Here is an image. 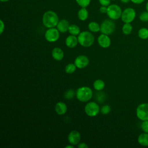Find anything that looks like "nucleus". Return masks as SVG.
Masks as SVG:
<instances>
[{
  "label": "nucleus",
  "mask_w": 148,
  "mask_h": 148,
  "mask_svg": "<svg viewBox=\"0 0 148 148\" xmlns=\"http://www.w3.org/2000/svg\"><path fill=\"white\" fill-rule=\"evenodd\" d=\"M136 12L134 9L127 8L122 12L121 18L124 23H131L134 20Z\"/></svg>",
  "instance_id": "nucleus-7"
},
{
  "label": "nucleus",
  "mask_w": 148,
  "mask_h": 148,
  "mask_svg": "<svg viewBox=\"0 0 148 148\" xmlns=\"http://www.w3.org/2000/svg\"><path fill=\"white\" fill-rule=\"evenodd\" d=\"M88 28V29L92 32H97L100 31V25L95 21H91L89 23Z\"/></svg>",
  "instance_id": "nucleus-20"
},
{
  "label": "nucleus",
  "mask_w": 148,
  "mask_h": 148,
  "mask_svg": "<svg viewBox=\"0 0 148 148\" xmlns=\"http://www.w3.org/2000/svg\"><path fill=\"white\" fill-rule=\"evenodd\" d=\"M108 10V6H101L99 8V12L101 13H106Z\"/></svg>",
  "instance_id": "nucleus-32"
},
{
  "label": "nucleus",
  "mask_w": 148,
  "mask_h": 148,
  "mask_svg": "<svg viewBox=\"0 0 148 148\" xmlns=\"http://www.w3.org/2000/svg\"><path fill=\"white\" fill-rule=\"evenodd\" d=\"M65 45L66 46L69 48H74L75 47L78 42V39L77 37H76L75 35H69L67 36V38L65 39Z\"/></svg>",
  "instance_id": "nucleus-15"
},
{
  "label": "nucleus",
  "mask_w": 148,
  "mask_h": 148,
  "mask_svg": "<svg viewBox=\"0 0 148 148\" xmlns=\"http://www.w3.org/2000/svg\"><path fill=\"white\" fill-rule=\"evenodd\" d=\"M122 12L121 8L118 5L111 4L108 6L106 14L110 19L116 20L121 18Z\"/></svg>",
  "instance_id": "nucleus-4"
},
{
  "label": "nucleus",
  "mask_w": 148,
  "mask_h": 148,
  "mask_svg": "<svg viewBox=\"0 0 148 148\" xmlns=\"http://www.w3.org/2000/svg\"><path fill=\"white\" fill-rule=\"evenodd\" d=\"M59 18L58 15L56 12L52 10L45 12L42 16L43 24L47 28L56 27Z\"/></svg>",
  "instance_id": "nucleus-1"
},
{
  "label": "nucleus",
  "mask_w": 148,
  "mask_h": 148,
  "mask_svg": "<svg viewBox=\"0 0 148 148\" xmlns=\"http://www.w3.org/2000/svg\"><path fill=\"white\" fill-rule=\"evenodd\" d=\"M136 114L137 117L142 120H148V103H143L138 105L136 108Z\"/></svg>",
  "instance_id": "nucleus-8"
},
{
  "label": "nucleus",
  "mask_w": 148,
  "mask_h": 148,
  "mask_svg": "<svg viewBox=\"0 0 148 148\" xmlns=\"http://www.w3.org/2000/svg\"><path fill=\"white\" fill-rule=\"evenodd\" d=\"M98 43L102 48H108L111 45V40L108 35L102 34L98 38Z\"/></svg>",
  "instance_id": "nucleus-12"
},
{
  "label": "nucleus",
  "mask_w": 148,
  "mask_h": 148,
  "mask_svg": "<svg viewBox=\"0 0 148 148\" xmlns=\"http://www.w3.org/2000/svg\"><path fill=\"white\" fill-rule=\"evenodd\" d=\"M74 64L77 68L83 69L88 66L89 64V59L84 55H80L75 58Z\"/></svg>",
  "instance_id": "nucleus-10"
},
{
  "label": "nucleus",
  "mask_w": 148,
  "mask_h": 148,
  "mask_svg": "<svg viewBox=\"0 0 148 148\" xmlns=\"http://www.w3.org/2000/svg\"><path fill=\"white\" fill-rule=\"evenodd\" d=\"M76 2L81 8H87L90 5L91 0H76Z\"/></svg>",
  "instance_id": "nucleus-26"
},
{
  "label": "nucleus",
  "mask_w": 148,
  "mask_h": 148,
  "mask_svg": "<svg viewBox=\"0 0 148 148\" xmlns=\"http://www.w3.org/2000/svg\"><path fill=\"white\" fill-rule=\"evenodd\" d=\"M138 36L140 39H146L148 38V29L142 28L138 31Z\"/></svg>",
  "instance_id": "nucleus-24"
},
{
  "label": "nucleus",
  "mask_w": 148,
  "mask_h": 148,
  "mask_svg": "<svg viewBox=\"0 0 148 148\" xmlns=\"http://www.w3.org/2000/svg\"><path fill=\"white\" fill-rule=\"evenodd\" d=\"M99 111V106L95 102H89L84 107V112L89 117H95Z\"/></svg>",
  "instance_id": "nucleus-6"
},
{
  "label": "nucleus",
  "mask_w": 148,
  "mask_h": 148,
  "mask_svg": "<svg viewBox=\"0 0 148 148\" xmlns=\"http://www.w3.org/2000/svg\"><path fill=\"white\" fill-rule=\"evenodd\" d=\"M69 26L70 25L68 20L65 19H62L61 20H59L56 27L60 32L65 33L66 31H68Z\"/></svg>",
  "instance_id": "nucleus-14"
},
{
  "label": "nucleus",
  "mask_w": 148,
  "mask_h": 148,
  "mask_svg": "<svg viewBox=\"0 0 148 148\" xmlns=\"http://www.w3.org/2000/svg\"><path fill=\"white\" fill-rule=\"evenodd\" d=\"M105 86V82L101 79H97L93 83V87L97 91H102Z\"/></svg>",
  "instance_id": "nucleus-19"
},
{
  "label": "nucleus",
  "mask_w": 148,
  "mask_h": 148,
  "mask_svg": "<svg viewBox=\"0 0 148 148\" xmlns=\"http://www.w3.org/2000/svg\"><path fill=\"white\" fill-rule=\"evenodd\" d=\"M1 2H7V1H9V0H0Z\"/></svg>",
  "instance_id": "nucleus-39"
},
{
  "label": "nucleus",
  "mask_w": 148,
  "mask_h": 148,
  "mask_svg": "<svg viewBox=\"0 0 148 148\" xmlns=\"http://www.w3.org/2000/svg\"><path fill=\"white\" fill-rule=\"evenodd\" d=\"M0 23H1V28H0V34H2L5 29V24L3 22L2 20H0Z\"/></svg>",
  "instance_id": "nucleus-33"
},
{
  "label": "nucleus",
  "mask_w": 148,
  "mask_h": 148,
  "mask_svg": "<svg viewBox=\"0 0 148 148\" xmlns=\"http://www.w3.org/2000/svg\"><path fill=\"white\" fill-rule=\"evenodd\" d=\"M120 1H121L122 3H127L129 2L130 1H131V0H120Z\"/></svg>",
  "instance_id": "nucleus-36"
},
{
  "label": "nucleus",
  "mask_w": 148,
  "mask_h": 148,
  "mask_svg": "<svg viewBox=\"0 0 148 148\" xmlns=\"http://www.w3.org/2000/svg\"><path fill=\"white\" fill-rule=\"evenodd\" d=\"M138 142L140 145L148 146V133L145 132L140 134L138 138Z\"/></svg>",
  "instance_id": "nucleus-17"
},
{
  "label": "nucleus",
  "mask_w": 148,
  "mask_h": 148,
  "mask_svg": "<svg viewBox=\"0 0 148 148\" xmlns=\"http://www.w3.org/2000/svg\"><path fill=\"white\" fill-rule=\"evenodd\" d=\"M88 147V146L86 143H84V142L79 143L77 145V147L78 148H87Z\"/></svg>",
  "instance_id": "nucleus-34"
},
{
  "label": "nucleus",
  "mask_w": 148,
  "mask_h": 148,
  "mask_svg": "<svg viewBox=\"0 0 148 148\" xmlns=\"http://www.w3.org/2000/svg\"><path fill=\"white\" fill-rule=\"evenodd\" d=\"M55 111L58 115H64L67 112V106L63 102H58L55 106Z\"/></svg>",
  "instance_id": "nucleus-16"
},
{
  "label": "nucleus",
  "mask_w": 148,
  "mask_h": 148,
  "mask_svg": "<svg viewBox=\"0 0 148 148\" xmlns=\"http://www.w3.org/2000/svg\"><path fill=\"white\" fill-rule=\"evenodd\" d=\"M75 92L73 90L69 89L66 90L64 93V98L66 99H71L75 96Z\"/></svg>",
  "instance_id": "nucleus-25"
},
{
  "label": "nucleus",
  "mask_w": 148,
  "mask_h": 148,
  "mask_svg": "<svg viewBox=\"0 0 148 148\" xmlns=\"http://www.w3.org/2000/svg\"><path fill=\"white\" fill-rule=\"evenodd\" d=\"M76 97L80 102H87L92 97V91L89 87H80L76 92Z\"/></svg>",
  "instance_id": "nucleus-3"
},
{
  "label": "nucleus",
  "mask_w": 148,
  "mask_h": 148,
  "mask_svg": "<svg viewBox=\"0 0 148 148\" xmlns=\"http://www.w3.org/2000/svg\"><path fill=\"white\" fill-rule=\"evenodd\" d=\"M78 18L81 21H85L88 17V12L86 8H81L77 12Z\"/></svg>",
  "instance_id": "nucleus-18"
},
{
  "label": "nucleus",
  "mask_w": 148,
  "mask_h": 148,
  "mask_svg": "<svg viewBox=\"0 0 148 148\" xmlns=\"http://www.w3.org/2000/svg\"><path fill=\"white\" fill-rule=\"evenodd\" d=\"M103 92H99L98 94H97V100H98L99 102H102L105 98V95L103 93Z\"/></svg>",
  "instance_id": "nucleus-30"
},
{
  "label": "nucleus",
  "mask_w": 148,
  "mask_h": 148,
  "mask_svg": "<svg viewBox=\"0 0 148 148\" xmlns=\"http://www.w3.org/2000/svg\"><path fill=\"white\" fill-rule=\"evenodd\" d=\"M115 23L112 19L105 20L100 25V31L101 33L108 35L112 34L115 30Z\"/></svg>",
  "instance_id": "nucleus-5"
},
{
  "label": "nucleus",
  "mask_w": 148,
  "mask_h": 148,
  "mask_svg": "<svg viewBox=\"0 0 148 148\" xmlns=\"http://www.w3.org/2000/svg\"><path fill=\"white\" fill-rule=\"evenodd\" d=\"M131 1L135 4L139 5L145 1V0H131Z\"/></svg>",
  "instance_id": "nucleus-35"
},
{
  "label": "nucleus",
  "mask_w": 148,
  "mask_h": 148,
  "mask_svg": "<svg viewBox=\"0 0 148 148\" xmlns=\"http://www.w3.org/2000/svg\"><path fill=\"white\" fill-rule=\"evenodd\" d=\"M73 146H74V145H68V146H65V147H66V148H72V147H73Z\"/></svg>",
  "instance_id": "nucleus-37"
},
{
  "label": "nucleus",
  "mask_w": 148,
  "mask_h": 148,
  "mask_svg": "<svg viewBox=\"0 0 148 148\" xmlns=\"http://www.w3.org/2000/svg\"><path fill=\"white\" fill-rule=\"evenodd\" d=\"M142 123L141 124V128L144 132L148 133V120L142 121Z\"/></svg>",
  "instance_id": "nucleus-29"
},
{
  "label": "nucleus",
  "mask_w": 148,
  "mask_h": 148,
  "mask_svg": "<svg viewBox=\"0 0 148 148\" xmlns=\"http://www.w3.org/2000/svg\"><path fill=\"white\" fill-rule=\"evenodd\" d=\"M146 10L148 12V1L147 2V3H146Z\"/></svg>",
  "instance_id": "nucleus-38"
},
{
  "label": "nucleus",
  "mask_w": 148,
  "mask_h": 148,
  "mask_svg": "<svg viewBox=\"0 0 148 148\" xmlns=\"http://www.w3.org/2000/svg\"><path fill=\"white\" fill-rule=\"evenodd\" d=\"M112 1H115V0H112Z\"/></svg>",
  "instance_id": "nucleus-40"
},
{
  "label": "nucleus",
  "mask_w": 148,
  "mask_h": 148,
  "mask_svg": "<svg viewBox=\"0 0 148 148\" xmlns=\"http://www.w3.org/2000/svg\"><path fill=\"white\" fill-rule=\"evenodd\" d=\"M79 43L83 47H88L92 45L95 38L92 34L89 31H84L80 32L77 36Z\"/></svg>",
  "instance_id": "nucleus-2"
},
{
  "label": "nucleus",
  "mask_w": 148,
  "mask_h": 148,
  "mask_svg": "<svg viewBox=\"0 0 148 148\" xmlns=\"http://www.w3.org/2000/svg\"><path fill=\"white\" fill-rule=\"evenodd\" d=\"M77 67L75 64L69 63L65 66V71L68 74H72L76 71Z\"/></svg>",
  "instance_id": "nucleus-22"
},
{
  "label": "nucleus",
  "mask_w": 148,
  "mask_h": 148,
  "mask_svg": "<svg viewBox=\"0 0 148 148\" xmlns=\"http://www.w3.org/2000/svg\"><path fill=\"white\" fill-rule=\"evenodd\" d=\"M60 37V31L57 28H48L45 34L46 40L49 42H55L58 40Z\"/></svg>",
  "instance_id": "nucleus-9"
},
{
  "label": "nucleus",
  "mask_w": 148,
  "mask_h": 148,
  "mask_svg": "<svg viewBox=\"0 0 148 148\" xmlns=\"http://www.w3.org/2000/svg\"><path fill=\"white\" fill-rule=\"evenodd\" d=\"M139 19L143 22L148 21V12L146 10L141 13L139 15Z\"/></svg>",
  "instance_id": "nucleus-28"
},
{
  "label": "nucleus",
  "mask_w": 148,
  "mask_h": 148,
  "mask_svg": "<svg viewBox=\"0 0 148 148\" xmlns=\"http://www.w3.org/2000/svg\"><path fill=\"white\" fill-rule=\"evenodd\" d=\"M68 32L71 35L76 36L80 33V28L77 25L71 24L69 27Z\"/></svg>",
  "instance_id": "nucleus-21"
},
{
  "label": "nucleus",
  "mask_w": 148,
  "mask_h": 148,
  "mask_svg": "<svg viewBox=\"0 0 148 148\" xmlns=\"http://www.w3.org/2000/svg\"><path fill=\"white\" fill-rule=\"evenodd\" d=\"M132 31V26L130 23H124L122 27L123 33L125 35H129Z\"/></svg>",
  "instance_id": "nucleus-23"
},
{
  "label": "nucleus",
  "mask_w": 148,
  "mask_h": 148,
  "mask_svg": "<svg viewBox=\"0 0 148 148\" xmlns=\"http://www.w3.org/2000/svg\"><path fill=\"white\" fill-rule=\"evenodd\" d=\"M51 56L54 60L57 61H61L64 57L63 50L60 47H54L51 51Z\"/></svg>",
  "instance_id": "nucleus-13"
},
{
  "label": "nucleus",
  "mask_w": 148,
  "mask_h": 148,
  "mask_svg": "<svg viewBox=\"0 0 148 148\" xmlns=\"http://www.w3.org/2000/svg\"><path fill=\"white\" fill-rule=\"evenodd\" d=\"M110 110H111L110 106L108 105H105L102 106L100 109V112L103 114H107L109 113Z\"/></svg>",
  "instance_id": "nucleus-27"
},
{
  "label": "nucleus",
  "mask_w": 148,
  "mask_h": 148,
  "mask_svg": "<svg viewBox=\"0 0 148 148\" xmlns=\"http://www.w3.org/2000/svg\"><path fill=\"white\" fill-rule=\"evenodd\" d=\"M81 139V135L79 132L73 130L72 131L68 136V140L71 145H77L79 143Z\"/></svg>",
  "instance_id": "nucleus-11"
},
{
  "label": "nucleus",
  "mask_w": 148,
  "mask_h": 148,
  "mask_svg": "<svg viewBox=\"0 0 148 148\" xmlns=\"http://www.w3.org/2000/svg\"><path fill=\"white\" fill-rule=\"evenodd\" d=\"M99 3L101 5V6H108L110 3L111 0H98Z\"/></svg>",
  "instance_id": "nucleus-31"
}]
</instances>
